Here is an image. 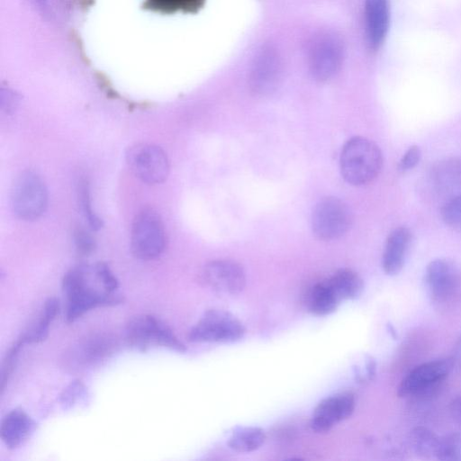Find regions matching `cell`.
Returning <instances> with one entry per match:
<instances>
[{
  "label": "cell",
  "mask_w": 461,
  "mask_h": 461,
  "mask_svg": "<svg viewBox=\"0 0 461 461\" xmlns=\"http://www.w3.org/2000/svg\"><path fill=\"white\" fill-rule=\"evenodd\" d=\"M166 231L160 216L151 209L136 215L131 230V249L141 260H152L165 250Z\"/></svg>",
  "instance_id": "cell-5"
},
{
  "label": "cell",
  "mask_w": 461,
  "mask_h": 461,
  "mask_svg": "<svg viewBox=\"0 0 461 461\" xmlns=\"http://www.w3.org/2000/svg\"><path fill=\"white\" fill-rule=\"evenodd\" d=\"M11 206L15 216L23 221H34L44 213L48 190L38 173L25 170L16 177L11 193Z\"/></svg>",
  "instance_id": "cell-4"
},
{
  "label": "cell",
  "mask_w": 461,
  "mask_h": 461,
  "mask_svg": "<svg viewBox=\"0 0 461 461\" xmlns=\"http://www.w3.org/2000/svg\"><path fill=\"white\" fill-rule=\"evenodd\" d=\"M352 221L348 204L339 198L328 196L320 200L312 213V230L321 240H333L343 236Z\"/></svg>",
  "instance_id": "cell-7"
},
{
  "label": "cell",
  "mask_w": 461,
  "mask_h": 461,
  "mask_svg": "<svg viewBox=\"0 0 461 461\" xmlns=\"http://www.w3.org/2000/svg\"><path fill=\"white\" fill-rule=\"evenodd\" d=\"M59 312V302L56 297L46 300L38 321L25 331L19 339L25 344L43 341L49 334L50 324Z\"/></svg>",
  "instance_id": "cell-22"
},
{
  "label": "cell",
  "mask_w": 461,
  "mask_h": 461,
  "mask_svg": "<svg viewBox=\"0 0 461 461\" xmlns=\"http://www.w3.org/2000/svg\"><path fill=\"white\" fill-rule=\"evenodd\" d=\"M431 185L443 193L461 187V158H451L437 163L430 173Z\"/></svg>",
  "instance_id": "cell-19"
},
{
  "label": "cell",
  "mask_w": 461,
  "mask_h": 461,
  "mask_svg": "<svg viewBox=\"0 0 461 461\" xmlns=\"http://www.w3.org/2000/svg\"><path fill=\"white\" fill-rule=\"evenodd\" d=\"M344 59V45L334 32H324L312 41L308 53L309 68L318 81L332 78L339 70Z\"/></svg>",
  "instance_id": "cell-8"
},
{
  "label": "cell",
  "mask_w": 461,
  "mask_h": 461,
  "mask_svg": "<svg viewBox=\"0 0 461 461\" xmlns=\"http://www.w3.org/2000/svg\"><path fill=\"white\" fill-rule=\"evenodd\" d=\"M93 268L102 288L110 294H115L119 283L110 267L104 262H97L93 265Z\"/></svg>",
  "instance_id": "cell-29"
},
{
  "label": "cell",
  "mask_w": 461,
  "mask_h": 461,
  "mask_svg": "<svg viewBox=\"0 0 461 461\" xmlns=\"http://www.w3.org/2000/svg\"><path fill=\"white\" fill-rule=\"evenodd\" d=\"M126 341L129 346L146 351L150 347H163L179 353L186 351L185 344L165 322L149 314L132 318L126 327Z\"/></svg>",
  "instance_id": "cell-3"
},
{
  "label": "cell",
  "mask_w": 461,
  "mask_h": 461,
  "mask_svg": "<svg viewBox=\"0 0 461 461\" xmlns=\"http://www.w3.org/2000/svg\"><path fill=\"white\" fill-rule=\"evenodd\" d=\"M16 97L14 95V93L10 91H6L5 93L2 91L1 94V105L2 109H5L6 112H9L11 109L14 108V104H16Z\"/></svg>",
  "instance_id": "cell-34"
},
{
  "label": "cell",
  "mask_w": 461,
  "mask_h": 461,
  "mask_svg": "<svg viewBox=\"0 0 461 461\" xmlns=\"http://www.w3.org/2000/svg\"><path fill=\"white\" fill-rule=\"evenodd\" d=\"M355 407V396L350 392L339 393L326 397L313 410L310 426L315 432H328L335 425L349 418L354 412Z\"/></svg>",
  "instance_id": "cell-13"
},
{
  "label": "cell",
  "mask_w": 461,
  "mask_h": 461,
  "mask_svg": "<svg viewBox=\"0 0 461 461\" xmlns=\"http://www.w3.org/2000/svg\"><path fill=\"white\" fill-rule=\"evenodd\" d=\"M126 159L131 172L145 184L158 185L166 181L168 176V158L167 153L157 145L137 144L128 150Z\"/></svg>",
  "instance_id": "cell-9"
},
{
  "label": "cell",
  "mask_w": 461,
  "mask_h": 461,
  "mask_svg": "<svg viewBox=\"0 0 461 461\" xmlns=\"http://www.w3.org/2000/svg\"><path fill=\"white\" fill-rule=\"evenodd\" d=\"M92 266L79 265L68 270L62 280V289L67 298L66 320L74 322L88 311L100 306L121 303L123 298L93 286Z\"/></svg>",
  "instance_id": "cell-1"
},
{
  "label": "cell",
  "mask_w": 461,
  "mask_h": 461,
  "mask_svg": "<svg viewBox=\"0 0 461 461\" xmlns=\"http://www.w3.org/2000/svg\"><path fill=\"white\" fill-rule=\"evenodd\" d=\"M74 243L78 254L82 256L90 255L95 249L94 238L84 229H77L74 231Z\"/></svg>",
  "instance_id": "cell-31"
},
{
  "label": "cell",
  "mask_w": 461,
  "mask_h": 461,
  "mask_svg": "<svg viewBox=\"0 0 461 461\" xmlns=\"http://www.w3.org/2000/svg\"><path fill=\"white\" fill-rule=\"evenodd\" d=\"M436 458L441 461H461V432L439 437Z\"/></svg>",
  "instance_id": "cell-26"
},
{
  "label": "cell",
  "mask_w": 461,
  "mask_h": 461,
  "mask_svg": "<svg viewBox=\"0 0 461 461\" xmlns=\"http://www.w3.org/2000/svg\"><path fill=\"white\" fill-rule=\"evenodd\" d=\"M266 441V433L258 427H239L233 430L228 440L230 449L249 453L258 449Z\"/></svg>",
  "instance_id": "cell-23"
},
{
  "label": "cell",
  "mask_w": 461,
  "mask_h": 461,
  "mask_svg": "<svg viewBox=\"0 0 461 461\" xmlns=\"http://www.w3.org/2000/svg\"><path fill=\"white\" fill-rule=\"evenodd\" d=\"M327 280L341 302L358 298L364 290L362 278L348 268L336 271Z\"/></svg>",
  "instance_id": "cell-21"
},
{
  "label": "cell",
  "mask_w": 461,
  "mask_h": 461,
  "mask_svg": "<svg viewBox=\"0 0 461 461\" xmlns=\"http://www.w3.org/2000/svg\"><path fill=\"white\" fill-rule=\"evenodd\" d=\"M449 413L454 422L461 427V394L451 401Z\"/></svg>",
  "instance_id": "cell-33"
},
{
  "label": "cell",
  "mask_w": 461,
  "mask_h": 461,
  "mask_svg": "<svg viewBox=\"0 0 461 461\" xmlns=\"http://www.w3.org/2000/svg\"><path fill=\"white\" fill-rule=\"evenodd\" d=\"M33 421L23 410L14 409L2 420L0 436L9 448L20 446L32 430Z\"/></svg>",
  "instance_id": "cell-18"
},
{
  "label": "cell",
  "mask_w": 461,
  "mask_h": 461,
  "mask_svg": "<svg viewBox=\"0 0 461 461\" xmlns=\"http://www.w3.org/2000/svg\"><path fill=\"white\" fill-rule=\"evenodd\" d=\"M340 303V299L327 279L314 285L307 296L308 311L317 316H325L334 312Z\"/></svg>",
  "instance_id": "cell-20"
},
{
  "label": "cell",
  "mask_w": 461,
  "mask_h": 461,
  "mask_svg": "<svg viewBox=\"0 0 461 461\" xmlns=\"http://www.w3.org/2000/svg\"><path fill=\"white\" fill-rule=\"evenodd\" d=\"M245 332L244 325L232 313L224 310L211 309L205 312L190 330L188 340L230 343L242 339Z\"/></svg>",
  "instance_id": "cell-6"
},
{
  "label": "cell",
  "mask_w": 461,
  "mask_h": 461,
  "mask_svg": "<svg viewBox=\"0 0 461 461\" xmlns=\"http://www.w3.org/2000/svg\"><path fill=\"white\" fill-rule=\"evenodd\" d=\"M439 436L428 428L419 426L409 433V443L412 451L422 458H436Z\"/></svg>",
  "instance_id": "cell-24"
},
{
  "label": "cell",
  "mask_w": 461,
  "mask_h": 461,
  "mask_svg": "<svg viewBox=\"0 0 461 461\" xmlns=\"http://www.w3.org/2000/svg\"><path fill=\"white\" fill-rule=\"evenodd\" d=\"M452 366L450 359H436L415 366L401 381L398 396L417 397L430 393L446 380Z\"/></svg>",
  "instance_id": "cell-10"
},
{
  "label": "cell",
  "mask_w": 461,
  "mask_h": 461,
  "mask_svg": "<svg viewBox=\"0 0 461 461\" xmlns=\"http://www.w3.org/2000/svg\"><path fill=\"white\" fill-rule=\"evenodd\" d=\"M383 155L379 147L364 137H353L343 146L339 167L343 178L350 185H363L380 173Z\"/></svg>",
  "instance_id": "cell-2"
},
{
  "label": "cell",
  "mask_w": 461,
  "mask_h": 461,
  "mask_svg": "<svg viewBox=\"0 0 461 461\" xmlns=\"http://www.w3.org/2000/svg\"><path fill=\"white\" fill-rule=\"evenodd\" d=\"M421 151L418 146L410 147L401 158L398 164V170L402 173L407 172L420 162Z\"/></svg>",
  "instance_id": "cell-32"
},
{
  "label": "cell",
  "mask_w": 461,
  "mask_h": 461,
  "mask_svg": "<svg viewBox=\"0 0 461 461\" xmlns=\"http://www.w3.org/2000/svg\"><path fill=\"white\" fill-rule=\"evenodd\" d=\"M390 23L388 0H365V28L369 47L377 50L384 43Z\"/></svg>",
  "instance_id": "cell-15"
},
{
  "label": "cell",
  "mask_w": 461,
  "mask_h": 461,
  "mask_svg": "<svg viewBox=\"0 0 461 461\" xmlns=\"http://www.w3.org/2000/svg\"><path fill=\"white\" fill-rule=\"evenodd\" d=\"M202 280L211 289L231 295L241 293L246 285L243 267L228 259L208 262L202 270Z\"/></svg>",
  "instance_id": "cell-14"
},
{
  "label": "cell",
  "mask_w": 461,
  "mask_h": 461,
  "mask_svg": "<svg viewBox=\"0 0 461 461\" xmlns=\"http://www.w3.org/2000/svg\"><path fill=\"white\" fill-rule=\"evenodd\" d=\"M441 217L447 226L461 231V194L451 197L444 203Z\"/></svg>",
  "instance_id": "cell-28"
},
{
  "label": "cell",
  "mask_w": 461,
  "mask_h": 461,
  "mask_svg": "<svg viewBox=\"0 0 461 461\" xmlns=\"http://www.w3.org/2000/svg\"><path fill=\"white\" fill-rule=\"evenodd\" d=\"M283 66L278 51L270 45L261 48L254 59L249 76L253 93L267 95L274 92L282 78Z\"/></svg>",
  "instance_id": "cell-11"
},
{
  "label": "cell",
  "mask_w": 461,
  "mask_h": 461,
  "mask_svg": "<svg viewBox=\"0 0 461 461\" xmlns=\"http://www.w3.org/2000/svg\"><path fill=\"white\" fill-rule=\"evenodd\" d=\"M36 10L54 23L64 22L69 14L68 0H31Z\"/></svg>",
  "instance_id": "cell-25"
},
{
  "label": "cell",
  "mask_w": 461,
  "mask_h": 461,
  "mask_svg": "<svg viewBox=\"0 0 461 461\" xmlns=\"http://www.w3.org/2000/svg\"><path fill=\"white\" fill-rule=\"evenodd\" d=\"M114 346L113 339L107 336H92L71 350L69 360L77 366L93 365L111 354Z\"/></svg>",
  "instance_id": "cell-17"
},
{
  "label": "cell",
  "mask_w": 461,
  "mask_h": 461,
  "mask_svg": "<svg viewBox=\"0 0 461 461\" xmlns=\"http://www.w3.org/2000/svg\"><path fill=\"white\" fill-rule=\"evenodd\" d=\"M411 242V232L407 227L394 229L387 237L382 257V267L388 276L401 272Z\"/></svg>",
  "instance_id": "cell-16"
},
{
  "label": "cell",
  "mask_w": 461,
  "mask_h": 461,
  "mask_svg": "<svg viewBox=\"0 0 461 461\" xmlns=\"http://www.w3.org/2000/svg\"><path fill=\"white\" fill-rule=\"evenodd\" d=\"M424 283L433 302L438 303H447L460 287L461 276L459 269L448 259H434L426 267Z\"/></svg>",
  "instance_id": "cell-12"
},
{
  "label": "cell",
  "mask_w": 461,
  "mask_h": 461,
  "mask_svg": "<svg viewBox=\"0 0 461 461\" xmlns=\"http://www.w3.org/2000/svg\"><path fill=\"white\" fill-rule=\"evenodd\" d=\"M86 396L85 385L79 381L71 382L60 395V402L65 409H68L82 401Z\"/></svg>",
  "instance_id": "cell-30"
},
{
  "label": "cell",
  "mask_w": 461,
  "mask_h": 461,
  "mask_svg": "<svg viewBox=\"0 0 461 461\" xmlns=\"http://www.w3.org/2000/svg\"><path fill=\"white\" fill-rule=\"evenodd\" d=\"M78 203L85 219L94 230H100L103 226L102 220L95 212L92 206L89 185L86 179H81L77 185Z\"/></svg>",
  "instance_id": "cell-27"
}]
</instances>
